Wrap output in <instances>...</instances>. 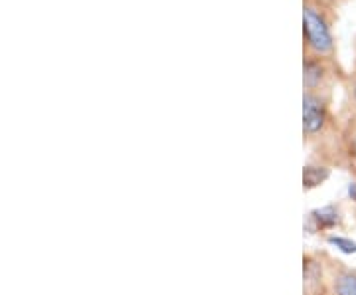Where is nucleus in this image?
Instances as JSON below:
<instances>
[{
    "label": "nucleus",
    "instance_id": "6e6552de",
    "mask_svg": "<svg viewBox=\"0 0 356 295\" xmlns=\"http://www.w3.org/2000/svg\"><path fill=\"white\" fill-rule=\"evenodd\" d=\"M331 179V165L325 161H311L303 167V191L309 193L313 189H318Z\"/></svg>",
    "mask_w": 356,
    "mask_h": 295
},
{
    "label": "nucleus",
    "instance_id": "f257e3e1",
    "mask_svg": "<svg viewBox=\"0 0 356 295\" xmlns=\"http://www.w3.org/2000/svg\"><path fill=\"white\" fill-rule=\"evenodd\" d=\"M334 20L337 10L313 0H303V56L339 62L337 38L332 32Z\"/></svg>",
    "mask_w": 356,
    "mask_h": 295
},
{
    "label": "nucleus",
    "instance_id": "7ed1b4c3",
    "mask_svg": "<svg viewBox=\"0 0 356 295\" xmlns=\"http://www.w3.org/2000/svg\"><path fill=\"white\" fill-rule=\"evenodd\" d=\"M344 79L346 74L339 62L303 56V91L332 95L334 86L344 83Z\"/></svg>",
    "mask_w": 356,
    "mask_h": 295
},
{
    "label": "nucleus",
    "instance_id": "9b49d317",
    "mask_svg": "<svg viewBox=\"0 0 356 295\" xmlns=\"http://www.w3.org/2000/svg\"><path fill=\"white\" fill-rule=\"evenodd\" d=\"M313 2H317V4H323V6H327V8H332V10H339V8L343 6L346 0H313Z\"/></svg>",
    "mask_w": 356,
    "mask_h": 295
},
{
    "label": "nucleus",
    "instance_id": "423d86ee",
    "mask_svg": "<svg viewBox=\"0 0 356 295\" xmlns=\"http://www.w3.org/2000/svg\"><path fill=\"white\" fill-rule=\"evenodd\" d=\"M327 289L331 295H356V268L327 254Z\"/></svg>",
    "mask_w": 356,
    "mask_h": 295
},
{
    "label": "nucleus",
    "instance_id": "0eeeda50",
    "mask_svg": "<svg viewBox=\"0 0 356 295\" xmlns=\"http://www.w3.org/2000/svg\"><path fill=\"white\" fill-rule=\"evenodd\" d=\"M344 214L339 205H327L315 208L307 214V230L309 234H332L337 228H343Z\"/></svg>",
    "mask_w": 356,
    "mask_h": 295
},
{
    "label": "nucleus",
    "instance_id": "9d476101",
    "mask_svg": "<svg viewBox=\"0 0 356 295\" xmlns=\"http://www.w3.org/2000/svg\"><path fill=\"white\" fill-rule=\"evenodd\" d=\"M343 86L346 90V109H348V113L356 115V67L353 70V74L346 76Z\"/></svg>",
    "mask_w": 356,
    "mask_h": 295
},
{
    "label": "nucleus",
    "instance_id": "20e7f679",
    "mask_svg": "<svg viewBox=\"0 0 356 295\" xmlns=\"http://www.w3.org/2000/svg\"><path fill=\"white\" fill-rule=\"evenodd\" d=\"M327 292V252H305L303 295H323Z\"/></svg>",
    "mask_w": 356,
    "mask_h": 295
},
{
    "label": "nucleus",
    "instance_id": "f8f14e48",
    "mask_svg": "<svg viewBox=\"0 0 356 295\" xmlns=\"http://www.w3.org/2000/svg\"><path fill=\"white\" fill-rule=\"evenodd\" d=\"M355 51H356V42H355ZM355 67H356V58H355Z\"/></svg>",
    "mask_w": 356,
    "mask_h": 295
},
{
    "label": "nucleus",
    "instance_id": "39448f33",
    "mask_svg": "<svg viewBox=\"0 0 356 295\" xmlns=\"http://www.w3.org/2000/svg\"><path fill=\"white\" fill-rule=\"evenodd\" d=\"M337 165H343L356 179V115L348 117L341 123L337 139Z\"/></svg>",
    "mask_w": 356,
    "mask_h": 295
},
{
    "label": "nucleus",
    "instance_id": "1a4fd4ad",
    "mask_svg": "<svg viewBox=\"0 0 356 295\" xmlns=\"http://www.w3.org/2000/svg\"><path fill=\"white\" fill-rule=\"evenodd\" d=\"M325 242L332 248H337L341 254L344 256H356V240L353 238H348V236H343V234H337V232H332V234H327L325 236Z\"/></svg>",
    "mask_w": 356,
    "mask_h": 295
},
{
    "label": "nucleus",
    "instance_id": "f03ea898",
    "mask_svg": "<svg viewBox=\"0 0 356 295\" xmlns=\"http://www.w3.org/2000/svg\"><path fill=\"white\" fill-rule=\"evenodd\" d=\"M339 129L341 125L332 113V95L303 91V137L307 145H321L323 154L329 147L337 151Z\"/></svg>",
    "mask_w": 356,
    "mask_h": 295
}]
</instances>
